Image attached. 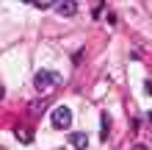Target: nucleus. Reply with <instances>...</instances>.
Instances as JSON below:
<instances>
[{
  "instance_id": "1",
  "label": "nucleus",
  "mask_w": 152,
  "mask_h": 150,
  "mask_svg": "<svg viewBox=\"0 0 152 150\" xmlns=\"http://www.w3.org/2000/svg\"><path fill=\"white\" fill-rule=\"evenodd\" d=\"M50 125L56 131H66L72 125V111H69L66 106H56V109L50 111Z\"/></svg>"
},
{
  "instance_id": "2",
  "label": "nucleus",
  "mask_w": 152,
  "mask_h": 150,
  "mask_svg": "<svg viewBox=\"0 0 152 150\" xmlns=\"http://www.w3.org/2000/svg\"><path fill=\"white\" fill-rule=\"evenodd\" d=\"M56 83H61V75L58 72H53V69H36V75H33V86H36L39 92L50 89V86H56Z\"/></svg>"
},
{
  "instance_id": "3",
  "label": "nucleus",
  "mask_w": 152,
  "mask_h": 150,
  "mask_svg": "<svg viewBox=\"0 0 152 150\" xmlns=\"http://www.w3.org/2000/svg\"><path fill=\"white\" fill-rule=\"evenodd\" d=\"M53 8H56L61 17H75L77 3H75V0H56V3H53Z\"/></svg>"
},
{
  "instance_id": "4",
  "label": "nucleus",
  "mask_w": 152,
  "mask_h": 150,
  "mask_svg": "<svg viewBox=\"0 0 152 150\" xmlns=\"http://www.w3.org/2000/svg\"><path fill=\"white\" fill-rule=\"evenodd\" d=\"M69 145H72L75 150H86L88 147V136L80 134V131H75V134H69Z\"/></svg>"
},
{
  "instance_id": "5",
  "label": "nucleus",
  "mask_w": 152,
  "mask_h": 150,
  "mask_svg": "<svg viewBox=\"0 0 152 150\" xmlns=\"http://www.w3.org/2000/svg\"><path fill=\"white\" fill-rule=\"evenodd\" d=\"M108 134H111V117L102 114V117H100V139H102V142L108 139Z\"/></svg>"
},
{
  "instance_id": "6",
  "label": "nucleus",
  "mask_w": 152,
  "mask_h": 150,
  "mask_svg": "<svg viewBox=\"0 0 152 150\" xmlns=\"http://www.w3.org/2000/svg\"><path fill=\"white\" fill-rule=\"evenodd\" d=\"M17 139H20V142H31V134L28 131H17Z\"/></svg>"
},
{
  "instance_id": "7",
  "label": "nucleus",
  "mask_w": 152,
  "mask_h": 150,
  "mask_svg": "<svg viewBox=\"0 0 152 150\" xmlns=\"http://www.w3.org/2000/svg\"><path fill=\"white\" fill-rule=\"evenodd\" d=\"M33 3H36L39 8H50L53 3H56V0H33Z\"/></svg>"
},
{
  "instance_id": "8",
  "label": "nucleus",
  "mask_w": 152,
  "mask_h": 150,
  "mask_svg": "<svg viewBox=\"0 0 152 150\" xmlns=\"http://www.w3.org/2000/svg\"><path fill=\"white\" fill-rule=\"evenodd\" d=\"M144 89H147V92H149V95H152V83H149V81H147V83H144Z\"/></svg>"
},
{
  "instance_id": "9",
  "label": "nucleus",
  "mask_w": 152,
  "mask_h": 150,
  "mask_svg": "<svg viewBox=\"0 0 152 150\" xmlns=\"http://www.w3.org/2000/svg\"><path fill=\"white\" fill-rule=\"evenodd\" d=\"M22 3H33V0H22Z\"/></svg>"
},
{
  "instance_id": "10",
  "label": "nucleus",
  "mask_w": 152,
  "mask_h": 150,
  "mask_svg": "<svg viewBox=\"0 0 152 150\" xmlns=\"http://www.w3.org/2000/svg\"><path fill=\"white\" fill-rule=\"evenodd\" d=\"M136 150H147V147H136Z\"/></svg>"
}]
</instances>
